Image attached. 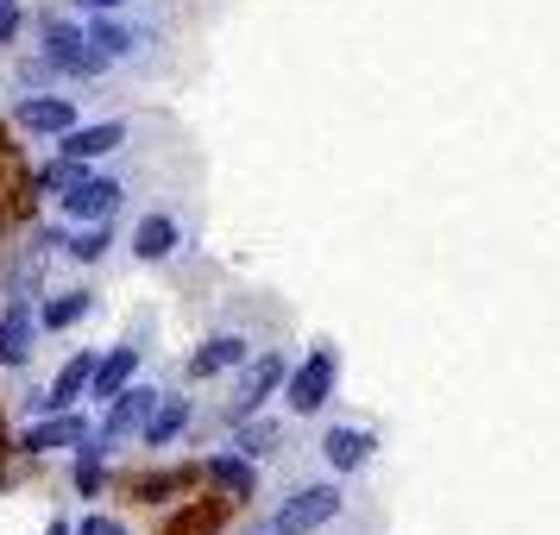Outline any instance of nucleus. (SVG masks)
I'll return each instance as SVG.
<instances>
[{
  "mask_svg": "<svg viewBox=\"0 0 560 535\" xmlns=\"http://www.w3.org/2000/svg\"><path fill=\"white\" fill-rule=\"evenodd\" d=\"M183 429H189V397H177V391H164V404H158L152 429H145V447H164V441H177Z\"/></svg>",
  "mask_w": 560,
  "mask_h": 535,
  "instance_id": "nucleus-17",
  "label": "nucleus"
},
{
  "mask_svg": "<svg viewBox=\"0 0 560 535\" xmlns=\"http://www.w3.org/2000/svg\"><path fill=\"white\" fill-rule=\"evenodd\" d=\"M107 246H114V228H107V221H77V233H70L63 253L77 258V265H95V258H107Z\"/></svg>",
  "mask_w": 560,
  "mask_h": 535,
  "instance_id": "nucleus-19",
  "label": "nucleus"
},
{
  "mask_svg": "<svg viewBox=\"0 0 560 535\" xmlns=\"http://www.w3.org/2000/svg\"><path fill=\"white\" fill-rule=\"evenodd\" d=\"M253 353H258V347L246 340V334H208L202 347L183 359V379L202 384V379H221V372H240V365H246Z\"/></svg>",
  "mask_w": 560,
  "mask_h": 535,
  "instance_id": "nucleus-11",
  "label": "nucleus"
},
{
  "mask_svg": "<svg viewBox=\"0 0 560 535\" xmlns=\"http://www.w3.org/2000/svg\"><path fill=\"white\" fill-rule=\"evenodd\" d=\"M372 454H378V434L365 429V422H328L322 441H315V460L328 466L334 479H347V473H359V466H372Z\"/></svg>",
  "mask_w": 560,
  "mask_h": 535,
  "instance_id": "nucleus-8",
  "label": "nucleus"
},
{
  "mask_svg": "<svg viewBox=\"0 0 560 535\" xmlns=\"http://www.w3.org/2000/svg\"><path fill=\"white\" fill-rule=\"evenodd\" d=\"M253 535H271V530H253Z\"/></svg>",
  "mask_w": 560,
  "mask_h": 535,
  "instance_id": "nucleus-25",
  "label": "nucleus"
},
{
  "mask_svg": "<svg viewBox=\"0 0 560 535\" xmlns=\"http://www.w3.org/2000/svg\"><path fill=\"white\" fill-rule=\"evenodd\" d=\"M89 441H95V416L89 409H51L45 422H32L20 434L26 454H63V447H89Z\"/></svg>",
  "mask_w": 560,
  "mask_h": 535,
  "instance_id": "nucleus-9",
  "label": "nucleus"
},
{
  "mask_svg": "<svg viewBox=\"0 0 560 535\" xmlns=\"http://www.w3.org/2000/svg\"><path fill=\"white\" fill-rule=\"evenodd\" d=\"M38 303L32 296H13V303L0 309V365L7 372H20L32 353H38Z\"/></svg>",
  "mask_w": 560,
  "mask_h": 535,
  "instance_id": "nucleus-10",
  "label": "nucleus"
},
{
  "mask_svg": "<svg viewBox=\"0 0 560 535\" xmlns=\"http://www.w3.org/2000/svg\"><path fill=\"white\" fill-rule=\"evenodd\" d=\"M127 139H132V120H95V127H70L57 139V152L77 158V164H102V158H114Z\"/></svg>",
  "mask_w": 560,
  "mask_h": 535,
  "instance_id": "nucleus-12",
  "label": "nucleus"
},
{
  "mask_svg": "<svg viewBox=\"0 0 560 535\" xmlns=\"http://www.w3.org/2000/svg\"><path fill=\"white\" fill-rule=\"evenodd\" d=\"M334 379H340V353L334 347H315V353L283 379V409L290 416H322L334 397Z\"/></svg>",
  "mask_w": 560,
  "mask_h": 535,
  "instance_id": "nucleus-4",
  "label": "nucleus"
},
{
  "mask_svg": "<svg viewBox=\"0 0 560 535\" xmlns=\"http://www.w3.org/2000/svg\"><path fill=\"white\" fill-rule=\"evenodd\" d=\"M120 202H127V177H114V171H82L63 196H57V208L70 214V221H114L120 214Z\"/></svg>",
  "mask_w": 560,
  "mask_h": 535,
  "instance_id": "nucleus-6",
  "label": "nucleus"
},
{
  "mask_svg": "<svg viewBox=\"0 0 560 535\" xmlns=\"http://www.w3.org/2000/svg\"><path fill=\"white\" fill-rule=\"evenodd\" d=\"M158 404H164V384H127V391L107 404V416L95 422V447H102V454H127L132 441H145Z\"/></svg>",
  "mask_w": 560,
  "mask_h": 535,
  "instance_id": "nucleus-2",
  "label": "nucleus"
},
{
  "mask_svg": "<svg viewBox=\"0 0 560 535\" xmlns=\"http://www.w3.org/2000/svg\"><path fill=\"white\" fill-rule=\"evenodd\" d=\"M208 479L228 485L233 498H253L258 473H253V460H246V454H214V460H208Z\"/></svg>",
  "mask_w": 560,
  "mask_h": 535,
  "instance_id": "nucleus-18",
  "label": "nucleus"
},
{
  "mask_svg": "<svg viewBox=\"0 0 560 535\" xmlns=\"http://www.w3.org/2000/svg\"><path fill=\"white\" fill-rule=\"evenodd\" d=\"M13 32H20V7H0V45H13Z\"/></svg>",
  "mask_w": 560,
  "mask_h": 535,
  "instance_id": "nucleus-22",
  "label": "nucleus"
},
{
  "mask_svg": "<svg viewBox=\"0 0 560 535\" xmlns=\"http://www.w3.org/2000/svg\"><path fill=\"white\" fill-rule=\"evenodd\" d=\"M189 246V214L183 208H145L132 221V258L139 265H171Z\"/></svg>",
  "mask_w": 560,
  "mask_h": 535,
  "instance_id": "nucleus-5",
  "label": "nucleus"
},
{
  "mask_svg": "<svg viewBox=\"0 0 560 535\" xmlns=\"http://www.w3.org/2000/svg\"><path fill=\"white\" fill-rule=\"evenodd\" d=\"M132 379H139V334L102 353V365H95V379H89V404H102V409H107V404H114V397H120V391H127Z\"/></svg>",
  "mask_w": 560,
  "mask_h": 535,
  "instance_id": "nucleus-14",
  "label": "nucleus"
},
{
  "mask_svg": "<svg viewBox=\"0 0 560 535\" xmlns=\"http://www.w3.org/2000/svg\"><path fill=\"white\" fill-rule=\"evenodd\" d=\"M278 441H283V422L278 416H265V409H253V416H240V429H233V454H246V460H265V454H278Z\"/></svg>",
  "mask_w": 560,
  "mask_h": 535,
  "instance_id": "nucleus-16",
  "label": "nucleus"
},
{
  "mask_svg": "<svg viewBox=\"0 0 560 535\" xmlns=\"http://www.w3.org/2000/svg\"><path fill=\"white\" fill-rule=\"evenodd\" d=\"M51 535H77V530H70V523H57V530H51Z\"/></svg>",
  "mask_w": 560,
  "mask_h": 535,
  "instance_id": "nucleus-24",
  "label": "nucleus"
},
{
  "mask_svg": "<svg viewBox=\"0 0 560 535\" xmlns=\"http://www.w3.org/2000/svg\"><path fill=\"white\" fill-rule=\"evenodd\" d=\"M63 77V70H57L51 57L45 51H32L26 63H20V70H13V82H20V89H26V95H38V89H51V82Z\"/></svg>",
  "mask_w": 560,
  "mask_h": 535,
  "instance_id": "nucleus-20",
  "label": "nucleus"
},
{
  "mask_svg": "<svg viewBox=\"0 0 560 535\" xmlns=\"http://www.w3.org/2000/svg\"><path fill=\"white\" fill-rule=\"evenodd\" d=\"M340 516H347V485L328 473V479L290 485V491L278 498V510H271V523H265V530H271V535H328Z\"/></svg>",
  "mask_w": 560,
  "mask_h": 535,
  "instance_id": "nucleus-1",
  "label": "nucleus"
},
{
  "mask_svg": "<svg viewBox=\"0 0 560 535\" xmlns=\"http://www.w3.org/2000/svg\"><path fill=\"white\" fill-rule=\"evenodd\" d=\"M283 379H290V359H283L278 347H258V353L240 365V379H233V404H228V409H233V422L271 404V397L283 391Z\"/></svg>",
  "mask_w": 560,
  "mask_h": 535,
  "instance_id": "nucleus-7",
  "label": "nucleus"
},
{
  "mask_svg": "<svg viewBox=\"0 0 560 535\" xmlns=\"http://www.w3.org/2000/svg\"><path fill=\"white\" fill-rule=\"evenodd\" d=\"M13 120L26 132H38V139H63L70 127H82L70 95H20V102H13Z\"/></svg>",
  "mask_w": 560,
  "mask_h": 535,
  "instance_id": "nucleus-13",
  "label": "nucleus"
},
{
  "mask_svg": "<svg viewBox=\"0 0 560 535\" xmlns=\"http://www.w3.org/2000/svg\"><path fill=\"white\" fill-rule=\"evenodd\" d=\"M82 26H89V45H95V51L114 57V70H139V63H145V51L158 45V32H145V26H139V20L127 13V7L89 13Z\"/></svg>",
  "mask_w": 560,
  "mask_h": 535,
  "instance_id": "nucleus-3",
  "label": "nucleus"
},
{
  "mask_svg": "<svg viewBox=\"0 0 560 535\" xmlns=\"http://www.w3.org/2000/svg\"><path fill=\"white\" fill-rule=\"evenodd\" d=\"M77 13H107V7H132V0H70Z\"/></svg>",
  "mask_w": 560,
  "mask_h": 535,
  "instance_id": "nucleus-23",
  "label": "nucleus"
},
{
  "mask_svg": "<svg viewBox=\"0 0 560 535\" xmlns=\"http://www.w3.org/2000/svg\"><path fill=\"white\" fill-rule=\"evenodd\" d=\"M77 535H127V523H114V516L95 510V516H82V523H77Z\"/></svg>",
  "mask_w": 560,
  "mask_h": 535,
  "instance_id": "nucleus-21",
  "label": "nucleus"
},
{
  "mask_svg": "<svg viewBox=\"0 0 560 535\" xmlns=\"http://www.w3.org/2000/svg\"><path fill=\"white\" fill-rule=\"evenodd\" d=\"M89 309H95V290H82V283L45 290V303H38V328H45V334H63V328H77Z\"/></svg>",
  "mask_w": 560,
  "mask_h": 535,
  "instance_id": "nucleus-15",
  "label": "nucleus"
}]
</instances>
